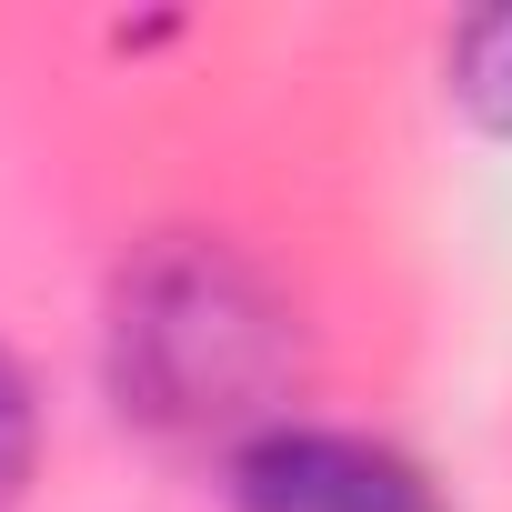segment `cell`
<instances>
[{
  "mask_svg": "<svg viewBox=\"0 0 512 512\" xmlns=\"http://www.w3.org/2000/svg\"><path fill=\"white\" fill-rule=\"evenodd\" d=\"M101 372H111V402L161 442H262L282 432L302 322L231 241L171 231L111 282Z\"/></svg>",
  "mask_w": 512,
  "mask_h": 512,
  "instance_id": "cell-1",
  "label": "cell"
},
{
  "mask_svg": "<svg viewBox=\"0 0 512 512\" xmlns=\"http://www.w3.org/2000/svg\"><path fill=\"white\" fill-rule=\"evenodd\" d=\"M231 492H241V512H442L432 482H422L392 442H362V432H302V422L241 442Z\"/></svg>",
  "mask_w": 512,
  "mask_h": 512,
  "instance_id": "cell-2",
  "label": "cell"
},
{
  "mask_svg": "<svg viewBox=\"0 0 512 512\" xmlns=\"http://www.w3.org/2000/svg\"><path fill=\"white\" fill-rule=\"evenodd\" d=\"M442 91H452V111H462L472 131L512 141V0H502V11H472V21L452 31Z\"/></svg>",
  "mask_w": 512,
  "mask_h": 512,
  "instance_id": "cell-3",
  "label": "cell"
},
{
  "mask_svg": "<svg viewBox=\"0 0 512 512\" xmlns=\"http://www.w3.org/2000/svg\"><path fill=\"white\" fill-rule=\"evenodd\" d=\"M31 472H41V392H31L21 352L0 342V512H21Z\"/></svg>",
  "mask_w": 512,
  "mask_h": 512,
  "instance_id": "cell-4",
  "label": "cell"
}]
</instances>
